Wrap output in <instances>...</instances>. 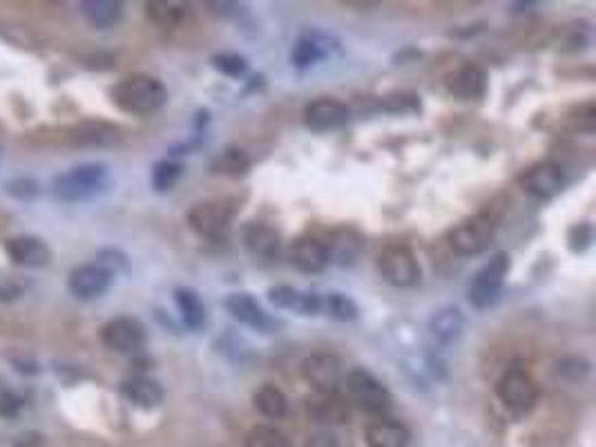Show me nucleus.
Wrapping results in <instances>:
<instances>
[{"label": "nucleus", "mask_w": 596, "mask_h": 447, "mask_svg": "<svg viewBox=\"0 0 596 447\" xmlns=\"http://www.w3.org/2000/svg\"><path fill=\"white\" fill-rule=\"evenodd\" d=\"M112 101L123 112L135 114V117H150L166 105L167 90L157 77L132 74L112 87Z\"/></svg>", "instance_id": "nucleus-1"}, {"label": "nucleus", "mask_w": 596, "mask_h": 447, "mask_svg": "<svg viewBox=\"0 0 596 447\" xmlns=\"http://www.w3.org/2000/svg\"><path fill=\"white\" fill-rule=\"evenodd\" d=\"M108 186V166L103 163H81L54 179V195L61 202H87L103 193Z\"/></svg>", "instance_id": "nucleus-2"}, {"label": "nucleus", "mask_w": 596, "mask_h": 447, "mask_svg": "<svg viewBox=\"0 0 596 447\" xmlns=\"http://www.w3.org/2000/svg\"><path fill=\"white\" fill-rule=\"evenodd\" d=\"M510 255L496 253L474 277H471L469 286H467V300L474 309L483 311L496 304L501 298L502 286H505V277L510 273Z\"/></svg>", "instance_id": "nucleus-3"}, {"label": "nucleus", "mask_w": 596, "mask_h": 447, "mask_svg": "<svg viewBox=\"0 0 596 447\" xmlns=\"http://www.w3.org/2000/svg\"><path fill=\"white\" fill-rule=\"evenodd\" d=\"M496 217L489 215V212H478V215L461 221L453 228L452 236H449V244L461 255H478L489 246L494 233H496Z\"/></svg>", "instance_id": "nucleus-4"}, {"label": "nucleus", "mask_w": 596, "mask_h": 447, "mask_svg": "<svg viewBox=\"0 0 596 447\" xmlns=\"http://www.w3.org/2000/svg\"><path fill=\"white\" fill-rule=\"evenodd\" d=\"M378 269L388 285L397 289H409L420 282V264L409 246H387L378 258Z\"/></svg>", "instance_id": "nucleus-5"}, {"label": "nucleus", "mask_w": 596, "mask_h": 447, "mask_svg": "<svg viewBox=\"0 0 596 447\" xmlns=\"http://www.w3.org/2000/svg\"><path fill=\"white\" fill-rule=\"evenodd\" d=\"M496 396L507 410L525 414L538 401V387L523 367H510L496 383Z\"/></svg>", "instance_id": "nucleus-6"}, {"label": "nucleus", "mask_w": 596, "mask_h": 447, "mask_svg": "<svg viewBox=\"0 0 596 447\" xmlns=\"http://www.w3.org/2000/svg\"><path fill=\"white\" fill-rule=\"evenodd\" d=\"M347 389L353 401L364 411H371V414H384L391 407V393H388V389L371 371L362 369V367L348 371Z\"/></svg>", "instance_id": "nucleus-7"}, {"label": "nucleus", "mask_w": 596, "mask_h": 447, "mask_svg": "<svg viewBox=\"0 0 596 447\" xmlns=\"http://www.w3.org/2000/svg\"><path fill=\"white\" fill-rule=\"evenodd\" d=\"M143 322L132 316H118L101 327V343L117 353H136L145 347Z\"/></svg>", "instance_id": "nucleus-8"}, {"label": "nucleus", "mask_w": 596, "mask_h": 447, "mask_svg": "<svg viewBox=\"0 0 596 447\" xmlns=\"http://www.w3.org/2000/svg\"><path fill=\"white\" fill-rule=\"evenodd\" d=\"M188 224L199 237L210 242L228 240L233 228V215L222 203H197L188 212Z\"/></svg>", "instance_id": "nucleus-9"}, {"label": "nucleus", "mask_w": 596, "mask_h": 447, "mask_svg": "<svg viewBox=\"0 0 596 447\" xmlns=\"http://www.w3.org/2000/svg\"><path fill=\"white\" fill-rule=\"evenodd\" d=\"M302 376L315 392H338L344 378L342 360L333 353H313L302 362Z\"/></svg>", "instance_id": "nucleus-10"}, {"label": "nucleus", "mask_w": 596, "mask_h": 447, "mask_svg": "<svg viewBox=\"0 0 596 447\" xmlns=\"http://www.w3.org/2000/svg\"><path fill=\"white\" fill-rule=\"evenodd\" d=\"M114 276L101 264H83L77 267L68 277V289L78 300L101 298L112 286Z\"/></svg>", "instance_id": "nucleus-11"}, {"label": "nucleus", "mask_w": 596, "mask_h": 447, "mask_svg": "<svg viewBox=\"0 0 596 447\" xmlns=\"http://www.w3.org/2000/svg\"><path fill=\"white\" fill-rule=\"evenodd\" d=\"M226 309L237 322L250 327L255 331H262V334H273V331L280 329V322L273 316H268L262 309V304L249 294H231L226 298Z\"/></svg>", "instance_id": "nucleus-12"}, {"label": "nucleus", "mask_w": 596, "mask_h": 447, "mask_svg": "<svg viewBox=\"0 0 596 447\" xmlns=\"http://www.w3.org/2000/svg\"><path fill=\"white\" fill-rule=\"evenodd\" d=\"M518 184L525 193H529L536 199H550L563 188V172L556 163L543 161L536 166L527 168L523 175L518 177Z\"/></svg>", "instance_id": "nucleus-13"}, {"label": "nucleus", "mask_w": 596, "mask_h": 447, "mask_svg": "<svg viewBox=\"0 0 596 447\" xmlns=\"http://www.w3.org/2000/svg\"><path fill=\"white\" fill-rule=\"evenodd\" d=\"M348 119V108L338 99L331 96H322V99L313 101L304 108V123L306 128L315 132H329L335 128L344 126Z\"/></svg>", "instance_id": "nucleus-14"}, {"label": "nucleus", "mask_w": 596, "mask_h": 447, "mask_svg": "<svg viewBox=\"0 0 596 447\" xmlns=\"http://www.w3.org/2000/svg\"><path fill=\"white\" fill-rule=\"evenodd\" d=\"M308 414L324 425H342L351 418V402L339 392H315L308 398Z\"/></svg>", "instance_id": "nucleus-15"}, {"label": "nucleus", "mask_w": 596, "mask_h": 447, "mask_svg": "<svg viewBox=\"0 0 596 447\" xmlns=\"http://www.w3.org/2000/svg\"><path fill=\"white\" fill-rule=\"evenodd\" d=\"M326 255H329V264H339V267H348L360 258L362 249H364V237L351 227L335 228L329 233V240L324 242Z\"/></svg>", "instance_id": "nucleus-16"}, {"label": "nucleus", "mask_w": 596, "mask_h": 447, "mask_svg": "<svg viewBox=\"0 0 596 447\" xmlns=\"http://www.w3.org/2000/svg\"><path fill=\"white\" fill-rule=\"evenodd\" d=\"M268 300L277 309L302 313V316H320L322 313V295L315 291H302L295 286H273L268 291Z\"/></svg>", "instance_id": "nucleus-17"}, {"label": "nucleus", "mask_w": 596, "mask_h": 447, "mask_svg": "<svg viewBox=\"0 0 596 447\" xmlns=\"http://www.w3.org/2000/svg\"><path fill=\"white\" fill-rule=\"evenodd\" d=\"M7 255L14 264L25 269H43L50 264L52 251L41 237L19 236L7 242Z\"/></svg>", "instance_id": "nucleus-18"}, {"label": "nucleus", "mask_w": 596, "mask_h": 447, "mask_svg": "<svg viewBox=\"0 0 596 447\" xmlns=\"http://www.w3.org/2000/svg\"><path fill=\"white\" fill-rule=\"evenodd\" d=\"M447 90L462 101L483 99L487 92V72L478 65H462L447 77Z\"/></svg>", "instance_id": "nucleus-19"}, {"label": "nucleus", "mask_w": 596, "mask_h": 447, "mask_svg": "<svg viewBox=\"0 0 596 447\" xmlns=\"http://www.w3.org/2000/svg\"><path fill=\"white\" fill-rule=\"evenodd\" d=\"M244 246L253 258L257 260H273L277 258L280 253V233L275 231L268 224H262V221H253L249 224L244 231Z\"/></svg>", "instance_id": "nucleus-20"}, {"label": "nucleus", "mask_w": 596, "mask_h": 447, "mask_svg": "<svg viewBox=\"0 0 596 447\" xmlns=\"http://www.w3.org/2000/svg\"><path fill=\"white\" fill-rule=\"evenodd\" d=\"M290 262L295 269L302 273H320L324 271L329 264V255H326L324 242L315 240V237H299L290 246Z\"/></svg>", "instance_id": "nucleus-21"}, {"label": "nucleus", "mask_w": 596, "mask_h": 447, "mask_svg": "<svg viewBox=\"0 0 596 447\" xmlns=\"http://www.w3.org/2000/svg\"><path fill=\"white\" fill-rule=\"evenodd\" d=\"M366 443L369 447H409L412 434L397 420H375L366 427Z\"/></svg>", "instance_id": "nucleus-22"}, {"label": "nucleus", "mask_w": 596, "mask_h": 447, "mask_svg": "<svg viewBox=\"0 0 596 447\" xmlns=\"http://www.w3.org/2000/svg\"><path fill=\"white\" fill-rule=\"evenodd\" d=\"M121 392L132 405L143 407V410H152L163 401V387L150 376H132L123 383Z\"/></svg>", "instance_id": "nucleus-23"}, {"label": "nucleus", "mask_w": 596, "mask_h": 447, "mask_svg": "<svg viewBox=\"0 0 596 447\" xmlns=\"http://www.w3.org/2000/svg\"><path fill=\"white\" fill-rule=\"evenodd\" d=\"M465 329V316L458 307H443L431 316L429 331L440 344H453Z\"/></svg>", "instance_id": "nucleus-24"}, {"label": "nucleus", "mask_w": 596, "mask_h": 447, "mask_svg": "<svg viewBox=\"0 0 596 447\" xmlns=\"http://www.w3.org/2000/svg\"><path fill=\"white\" fill-rule=\"evenodd\" d=\"M81 12L96 29H110L121 23L123 3L118 0H86L81 3Z\"/></svg>", "instance_id": "nucleus-25"}, {"label": "nucleus", "mask_w": 596, "mask_h": 447, "mask_svg": "<svg viewBox=\"0 0 596 447\" xmlns=\"http://www.w3.org/2000/svg\"><path fill=\"white\" fill-rule=\"evenodd\" d=\"M175 302L181 313V320H184V325L188 329H204L206 318L208 316H206V304L201 302L197 291L188 289V286H179V289H175Z\"/></svg>", "instance_id": "nucleus-26"}, {"label": "nucleus", "mask_w": 596, "mask_h": 447, "mask_svg": "<svg viewBox=\"0 0 596 447\" xmlns=\"http://www.w3.org/2000/svg\"><path fill=\"white\" fill-rule=\"evenodd\" d=\"M253 402L255 410H257L259 414H264L266 418L273 420L284 418L286 411H289V401H286L284 392H282L280 387H275V385H262V387L255 392Z\"/></svg>", "instance_id": "nucleus-27"}, {"label": "nucleus", "mask_w": 596, "mask_h": 447, "mask_svg": "<svg viewBox=\"0 0 596 447\" xmlns=\"http://www.w3.org/2000/svg\"><path fill=\"white\" fill-rule=\"evenodd\" d=\"M145 14L154 25L176 28L188 16V7L181 3H170V0H152V3H145Z\"/></svg>", "instance_id": "nucleus-28"}, {"label": "nucleus", "mask_w": 596, "mask_h": 447, "mask_svg": "<svg viewBox=\"0 0 596 447\" xmlns=\"http://www.w3.org/2000/svg\"><path fill=\"white\" fill-rule=\"evenodd\" d=\"M322 313L333 320L351 322L360 316V307L355 304V300L344 294H324L322 295Z\"/></svg>", "instance_id": "nucleus-29"}, {"label": "nucleus", "mask_w": 596, "mask_h": 447, "mask_svg": "<svg viewBox=\"0 0 596 447\" xmlns=\"http://www.w3.org/2000/svg\"><path fill=\"white\" fill-rule=\"evenodd\" d=\"M74 137L83 145H110L118 141V128L110 123H83Z\"/></svg>", "instance_id": "nucleus-30"}, {"label": "nucleus", "mask_w": 596, "mask_h": 447, "mask_svg": "<svg viewBox=\"0 0 596 447\" xmlns=\"http://www.w3.org/2000/svg\"><path fill=\"white\" fill-rule=\"evenodd\" d=\"M249 166H250L249 154L240 148H226L224 153H219L213 161L215 170L226 172V175H241V172L249 170Z\"/></svg>", "instance_id": "nucleus-31"}, {"label": "nucleus", "mask_w": 596, "mask_h": 447, "mask_svg": "<svg viewBox=\"0 0 596 447\" xmlns=\"http://www.w3.org/2000/svg\"><path fill=\"white\" fill-rule=\"evenodd\" d=\"M324 54L326 52L322 50V46L315 41V38L304 37L295 43L293 52H290V61H293V65H298V68H308V65H315L317 61L324 59Z\"/></svg>", "instance_id": "nucleus-32"}, {"label": "nucleus", "mask_w": 596, "mask_h": 447, "mask_svg": "<svg viewBox=\"0 0 596 447\" xmlns=\"http://www.w3.org/2000/svg\"><path fill=\"white\" fill-rule=\"evenodd\" d=\"M244 447H289V438L275 427L257 425L246 434Z\"/></svg>", "instance_id": "nucleus-33"}, {"label": "nucleus", "mask_w": 596, "mask_h": 447, "mask_svg": "<svg viewBox=\"0 0 596 447\" xmlns=\"http://www.w3.org/2000/svg\"><path fill=\"white\" fill-rule=\"evenodd\" d=\"M181 170L184 168L179 166L176 161H159L157 166L152 168V186L154 190H159V193H163V190H170L172 186L176 184V179L181 177Z\"/></svg>", "instance_id": "nucleus-34"}, {"label": "nucleus", "mask_w": 596, "mask_h": 447, "mask_svg": "<svg viewBox=\"0 0 596 447\" xmlns=\"http://www.w3.org/2000/svg\"><path fill=\"white\" fill-rule=\"evenodd\" d=\"M213 65H215V70H219V72L226 74V77H233V79L244 77L246 70H249V63H246L244 56H240V54H217L213 59Z\"/></svg>", "instance_id": "nucleus-35"}, {"label": "nucleus", "mask_w": 596, "mask_h": 447, "mask_svg": "<svg viewBox=\"0 0 596 447\" xmlns=\"http://www.w3.org/2000/svg\"><path fill=\"white\" fill-rule=\"evenodd\" d=\"M7 195H12L14 199H34L41 195V184L29 177H19V179L7 181L5 186Z\"/></svg>", "instance_id": "nucleus-36"}, {"label": "nucleus", "mask_w": 596, "mask_h": 447, "mask_svg": "<svg viewBox=\"0 0 596 447\" xmlns=\"http://www.w3.org/2000/svg\"><path fill=\"white\" fill-rule=\"evenodd\" d=\"M556 371L569 380H581V378H585L587 371H590V362L583 360V358H576V356L563 358V360L556 362Z\"/></svg>", "instance_id": "nucleus-37"}, {"label": "nucleus", "mask_w": 596, "mask_h": 447, "mask_svg": "<svg viewBox=\"0 0 596 447\" xmlns=\"http://www.w3.org/2000/svg\"><path fill=\"white\" fill-rule=\"evenodd\" d=\"M99 262L96 264H101V267H105L108 269L110 273H117V271H126L127 269V258L123 253H118V251H114V249H108V251H101L99 253Z\"/></svg>", "instance_id": "nucleus-38"}, {"label": "nucleus", "mask_w": 596, "mask_h": 447, "mask_svg": "<svg viewBox=\"0 0 596 447\" xmlns=\"http://www.w3.org/2000/svg\"><path fill=\"white\" fill-rule=\"evenodd\" d=\"M23 407V398L14 392H3L0 393V416H16Z\"/></svg>", "instance_id": "nucleus-39"}, {"label": "nucleus", "mask_w": 596, "mask_h": 447, "mask_svg": "<svg viewBox=\"0 0 596 447\" xmlns=\"http://www.w3.org/2000/svg\"><path fill=\"white\" fill-rule=\"evenodd\" d=\"M304 447H339V441L335 434L331 432H313L306 438V445Z\"/></svg>", "instance_id": "nucleus-40"}, {"label": "nucleus", "mask_w": 596, "mask_h": 447, "mask_svg": "<svg viewBox=\"0 0 596 447\" xmlns=\"http://www.w3.org/2000/svg\"><path fill=\"white\" fill-rule=\"evenodd\" d=\"M14 447H43V436L37 432H28L23 434V436H19Z\"/></svg>", "instance_id": "nucleus-41"}]
</instances>
